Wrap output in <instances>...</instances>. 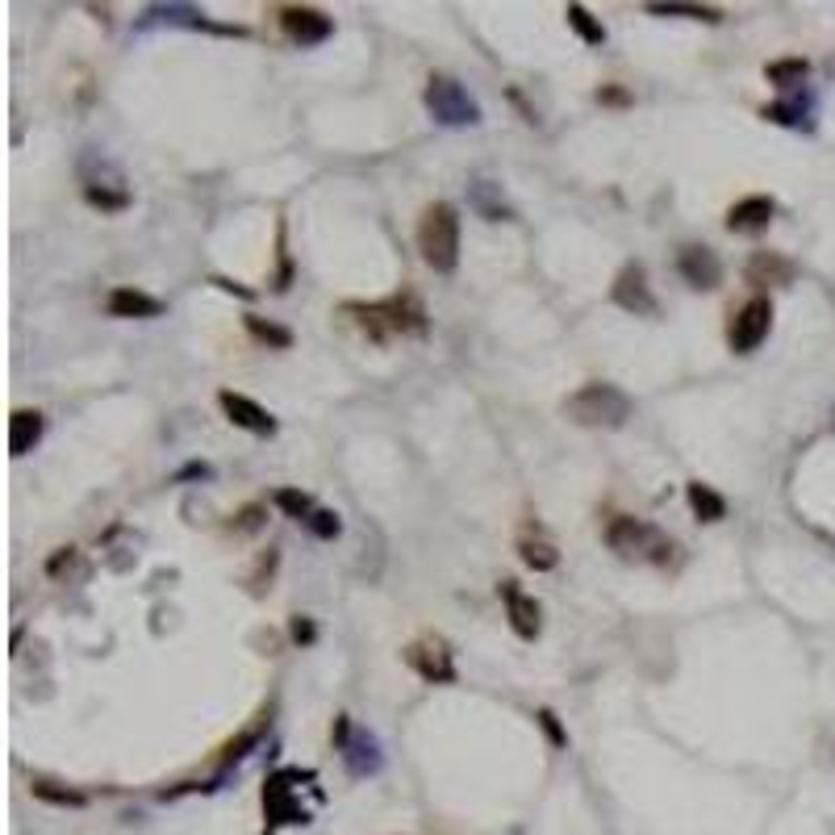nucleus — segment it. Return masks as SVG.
Returning <instances> with one entry per match:
<instances>
[{
	"instance_id": "nucleus-6",
	"label": "nucleus",
	"mask_w": 835,
	"mask_h": 835,
	"mask_svg": "<svg viewBox=\"0 0 835 835\" xmlns=\"http://www.w3.org/2000/svg\"><path fill=\"white\" fill-rule=\"evenodd\" d=\"M768 331H773V301H768V297H752V301H743L740 313L731 318L727 343H731L736 356H752L764 338H768Z\"/></svg>"
},
{
	"instance_id": "nucleus-31",
	"label": "nucleus",
	"mask_w": 835,
	"mask_h": 835,
	"mask_svg": "<svg viewBox=\"0 0 835 835\" xmlns=\"http://www.w3.org/2000/svg\"><path fill=\"white\" fill-rule=\"evenodd\" d=\"M263 523V505H247L239 510V518H235V530H260Z\"/></svg>"
},
{
	"instance_id": "nucleus-28",
	"label": "nucleus",
	"mask_w": 835,
	"mask_h": 835,
	"mask_svg": "<svg viewBox=\"0 0 835 835\" xmlns=\"http://www.w3.org/2000/svg\"><path fill=\"white\" fill-rule=\"evenodd\" d=\"M272 501L285 510L288 518H301V523H306V518L313 514V498H310V493H301V489H276V498H272Z\"/></svg>"
},
{
	"instance_id": "nucleus-26",
	"label": "nucleus",
	"mask_w": 835,
	"mask_h": 835,
	"mask_svg": "<svg viewBox=\"0 0 835 835\" xmlns=\"http://www.w3.org/2000/svg\"><path fill=\"white\" fill-rule=\"evenodd\" d=\"M807 72H811V63H807V59H777V63H768V68H764V75H768L773 84H782V88H789V84H802Z\"/></svg>"
},
{
	"instance_id": "nucleus-2",
	"label": "nucleus",
	"mask_w": 835,
	"mask_h": 835,
	"mask_svg": "<svg viewBox=\"0 0 835 835\" xmlns=\"http://www.w3.org/2000/svg\"><path fill=\"white\" fill-rule=\"evenodd\" d=\"M347 313L356 318V326L363 334H372L377 343H393V338H406V334L427 331V310L414 301V297H389V301H372V306H347Z\"/></svg>"
},
{
	"instance_id": "nucleus-21",
	"label": "nucleus",
	"mask_w": 835,
	"mask_h": 835,
	"mask_svg": "<svg viewBox=\"0 0 835 835\" xmlns=\"http://www.w3.org/2000/svg\"><path fill=\"white\" fill-rule=\"evenodd\" d=\"M473 205H477V214L489 217V222H510V217H514V210L501 201L498 184H489V180H477V184H473Z\"/></svg>"
},
{
	"instance_id": "nucleus-15",
	"label": "nucleus",
	"mask_w": 835,
	"mask_h": 835,
	"mask_svg": "<svg viewBox=\"0 0 835 835\" xmlns=\"http://www.w3.org/2000/svg\"><path fill=\"white\" fill-rule=\"evenodd\" d=\"M105 310L114 313V318H159V313H164V301H159V297H151V293H143V288L121 285V288L109 293Z\"/></svg>"
},
{
	"instance_id": "nucleus-3",
	"label": "nucleus",
	"mask_w": 835,
	"mask_h": 835,
	"mask_svg": "<svg viewBox=\"0 0 835 835\" xmlns=\"http://www.w3.org/2000/svg\"><path fill=\"white\" fill-rule=\"evenodd\" d=\"M418 251L430 272L448 276L460 263V214L448 201H434L418 217Z\"/></svg>"
},
{
	"instance_id": "nucleus-19",
	"label": "nucleus",
	"mask_w": 835,
	"mask_h": 835,
	"mask_svg": "<svg viewBox=\"0 0 835 835\" xmlns=\"http://www.w3.org/2000/svg\"><path fill=\"white\" fill-rule=\"evenodd\" d=\"M685 498H690V510L697 523H723V518H727V501H723V493H715L711 485L690 480V485H685Z\"/></svg>"
},
{
	"instance_id": "nucleus-20",
	"label": "nucleus",
	"mask_w": 835,
	"mask_h": 835,
	"mask_svg": "<svg viewBox=\"0 0 835 835\" xmlns=\"http://www.w3.org/2000/svg\"><path fill=\"white\" fill-rule=\"evenodd\" d=\"M84 201L88 205H96V210H105V214H118V210H126L130 205V189L126 184H100V180H88L84 184Z\"/></svg>"
},
{
	"instance_id": "nucleus-8",
	"label": "nucleus",
	"mask_w": 835,
	"mask_h": 835,
	"mask_svg": "<svg viewBox=\"0 0 835 835\" xmlns=\"http://www.w3.org/2000/svg\"><path fill=\"white\" fill-rule=\"evenodd\" d=\"M406 665L430 681V685H443V681H455V665H452V652L443 640H418V644L406 647Z\"/></svg>"
},
{
	"instance_id": "nucleus-33",
	"label": "nucleus",
	"mask_w": 835,
	"mask_h": 835,
	"mask_svg": "<svg viewBox=\"0 0 835 835\" xmlns=\"http://www.w3.org/2000/svg\"><path fill=\"white\" fill-rule=\"evenodd\" d=\"M293 640H297V644H310V640H313V622L297 615V619H293Z\"/></svg>"
},
{
	"instance_id": "nucleus-17",
	"label": "nucleus",
	"mask_w": 835,
	"mask_h": 835,
	"mask_svg": "<svg viewBox=\"0 0 835 835\" xmlns=\"http://www.w3.org/2000/svg\"><path fill=\"white\" fill-rule=\"evenodd\" d=\"M43 430H47V418L38 409H13V418H9V452L29 455L43 443Z\"/></svg>"
},
{
	"instance_id": "nucleus-23",
	"label": "nucleus",
	"mask_w": 835,
	"mask_h": 835,
	"mask_svg": "<svg viewBox=\"0 0 835 835\" xmlns=\"http://www.w3.org/2000/svg\"><path fill=\"white\" fill-rule=\"evenodd\" d=\"M564 17H569V25H573L589 47H601V43H606V25L594 22V13H589L585 4H569V9H564Z\"/></svg>"
},
{
	"instance_id": "nucleus-24",
	"label": "nucleus",
	"mask_w": 835,
	"mask_h": 835,
	"mask_svg": "<svg viewBox=\"0 0 835 835\" xmlns=\"http://www.w3.org/2000/svg\"><path fill=\"white\" fill-rule=\"evenodd\" d=\"M647 13L656 17H693V22H723V13L711 9V4H647Z\"/></svg>"
},
{
	"instance_id": "nucleus-32",
	"label": "nucleus",
	"mask_w": 835,
	"mask_h": 835,
	"mask_svg": "<svg viewBox=\"0 0 835 835\" xmlns=\"http://www.w3.org/2000/svg\"><path fill=\"white\" fill-rule=\"evenodd\" d=\"M72 564H75V548H59V556H55V560L47 564V573L50 576H63V569H72Z\"/></svg>"
},
{
	"instance_id": "nucleus-22",
	"label": "nucleus",
	"mask_w": 835,
	"mask_h": 835,
	"mask_svg": "<svg viewBox=\"0 0 835 835\" xmlns=\"http://www.w3.org/2000/svg\"><path fill=\"white\" fill-rule=\"evenodd\" d=\"M518 556H523L526 569H535V573H551L556 564H560V551L544 544V539H523L518 544Z\"/></svg>"
},
{
	"instance_id": "nucleus-10",
	"label": "nucleus",
	"mask_w": 835,
	"mask_h": 835,
	"mask_svg": "<svg viewBox=\"0 0 835 835\" xmlns=\"http://www.w3.org/2000/svg\"><path fill=\"white\" fill-rule=\"evenodd\" d=\"M293 768L285 773H276V777H267V786H263V811H267V823H310V811L293 798Z\"/></svg>"
},
{
	"instance_id": "nucleus-1",
	"label": "nucleus",
	"mask_w": 835,
	"mask_h": 835,
	"mask_svg": "<svg viewBox=\"0 0 835 835\" xmlns=\"http://www.w3.org/2000/svg\"><path fill=\"white\" fill-rule=\"evenodd\" d=\"M631 409H635L631 397L610 381H589V384H581L573 397H564V414L573 418L576 427H589V430L627 427Z\"/></svg>"
},
{
	"instance_id": "nucleus-4",
	"label": "nucleus",
	"mask_w": 835,
	"mask_h": 835,
	"mask_svg": "<svg viewBox=\"0 0 835 835\" xmlns=\"http://www.w3.org/2000/svg\"><path fill=\"white\" fill-rule=\"evenodd\" d=\"M606 544L619 551V556H627V560H660V564H665V551H672V544H668L656 526L644 523V518H631V514L610 518Z\"/></svg>"
},
{
	"instance_id": "nucleus-29",
	"label": "nucleus",
	"mask_w": 835,
	"mask_h": 835,
	"mask_svg": "<svg viewBox=\"0 0 835 835\" xmlns=\"http://www.w3.org/2000/svg\"><path fill=\"white\" fill-rule=\"evenodd\" d=\"M306 530L318 535V539H334V535L343 530V523H338V514H334V510H313L310 518H306Z\"/></svg>"
},
{
	"instance_id": "nucleus-11",
	"label": "nucleus",
	"mask_w": 835,
	"mask_h": 835,
	"mask_svg": "<svg viewBox=\"0 0 835 835\" xmlns=\"http://www.w3.org/2000/svg\"><path fill=\"white\" fill-rule=\"evenodd\" d=\"M217 406H222V414H226L239 430H251V434H276V418H272L260 402L242 397V393H235V389H222V393H217Z\"/></svg>"
},
{
	"instance_id": "nucleus-30",
	"label": "nucleus",
	"mask_w": 835,
	"mask_h": 835,
	"mask_svg": "<svg viewBox=\"0 0 835 835\" xmlns=\"http://www.w3.org/2000/svg\"><path fill=\"white\" fill-rule=\"evenodd\" d=\"M539 727H544V736L551 740V748H569V731L560 727V718H556V711H539Z\"/></svg>"
},
{
	"instance_id": "nucleus-13",
	"label": "nucleus",
	"mask_w": 835,
	"mask_h": 835,
	"mask_svg": "<svg viewBox=\"0 0 835 835\" xmlns=\"http://www.w3.org/2000/svg\"><path fill=\"white\" fill-rule=\"evenodd\" d=\"M677 272L685 276V285L690 288H718V281H723V260H718L711 247H681V255H677Z\"/></svg>"
},
{
	"instance_id": "nucleus-34",
	"label": "nucleus",
	"mask_w": 835,
	"mask_h": 835,
	"mask_svg": "<svg viewBox=\"0 0 835 835\" xmlns=\"http://www.w3.org/2000/svg\"><path fill=\"white\" fill-rule=\"evenodd\" d=\"M597 100H606V105H627V93H619V88H597Z\"/></svg>"
},
{
	"instance_id": "nucleus-27",
	"label": "nucleus",
	"mask_w": 835,
	"mask_h": 835,
	"mask_svg": "<svg viewBox=\"0 0 835 835\" xmlns=\"http://www.w3.org/2000/svg\"><path fill=\"white\" fill-rule=\"evenodd\" d=\"M34 798L38 802H50V807H84V794L68 786H55V782H34Z\"/></svg>"
},
{
	"instance_id": "nucleus-9",
	"label": "nucleus",
	"mask_w": 835,
	"mask_h": 835,
	"mask_svg": "<svg viewBox=\"0 0 835 835\" xmlns=\"http://www.w3.org/2000/svg\"><path fill=\"white\" fill-rule=\"evenodd\" d=\"M501 601H505V615H510V627L523 635V640H535L544 631V606L530 594L518 589V581H501L498 585Z\"/></svg>"
},
{
	"instance_id": "nucleus-18",
	"label": "nucleus",
	"mask_w": 835,
	"mask_h": 835,
	"mask_svg": "<svg viewBox=\"0 0 835 835\" xmlns=\"http://www.w3.org/2000/svg\"><path fill=\"white\" fill-rule=\"evenodd\" d=\"M743 276H748L752 285H789V281L798 276V267H794V260L777 255V251H756V255L748 260V267H743Z\"/></svg>"
},
{
	"instance_id": "nucleus-14",
	"label": "nucleus",
	"mask_w": 835,
	"mask_h": 835,
	"mask_svg": "<svg viewBox=\"0 0 835 835\" xmlns=\"http://www.w3.org/2000/svg\"><path fill=\"white\" fill-rule=\"evenodd\" d=\"M773 214H777L773 196H743L727 210V230L731 235H756L773 222Z\"/></svg>"
},
{
	"instance_id": "nucleus-7",
	"label": "nucleus",
	"mask_w": 835,
	"mask_h": 835,
	"mask_svg": "<svg viewBox=\"0 0 835 835\" xmlns=\"http://www.w3.org/2000/svg\"><path fill=\"white\" fill-rule=\"evenodd\" d=\"M610 297H615V306H619V310L635 313V318H656V313H660L656 297H652V285H647L644 263H627L619 276H615Z\"/></svg>"
},
{
	"instance_id": "nucleus-16",
	"label": "nucleus",
	"mask_w": 835,
	"mask_h": 835,
	"mask_svg": "<svg viewBox=\"0 0 835 835\" xmlns=\"http://www.w3.org/2000/svg\"><path fill=\"white\" fill-rule=\"evenodd\" d=\"M338 752H343V761L351 768V777H368V773L381 768V748H377V740H372L368 731H356V727H351V736L338 743Z\"/></svg>"
},
{
	"instance_id": "nucleus-5",
	"label": "nucleus",
	"mask_w": 835,
	"mask_h": 835,
	"mask_svg": "<svg viewBox=\"0 0 835 835\" xmlns=\"http://www.w3.org/2000/svg\"><path fill=\"white\" fill-rule=\"evenodd\" d=\"M427 109L443 126H477L480 105L468 96V88L452 75H430L427 80Z\"/></svg>"
},
{
	"instance_id": "nucleus-12",
	"label": "nucleus",
	"mask_w": 835,
	"mask_h": 835,
	"mask_svg": "<svg viewBox=\"0 0 835 835\" xmlns=\"http://www.w3.org/2000/svg\"><path fill=\"white\" fill-rule=\"evenodd\" d=\"M281 25L293 43L301 47H313V43H326L331 38V17L322 9H310V4H293V9H281Z\"/></svg>"
},
{
	"instance_id": "nucleus-25",
	"label": "nucleus",
	"mask_w": 835,
	"mask_h": 835,
	"mask_svg": "<svg viewBox=\"0 0 835 835\" xmlns=\"http://www.w3.org/2000/svg\"><path fill=\"white\" fill-rule=\"evenodd\" d=\"M247 331L255 334L260 343H267V347H293V331H285V326H276V322H267V318H255V313H247Z\"/></svg>"
}]
</instances>
